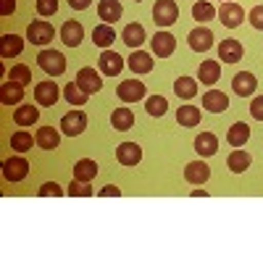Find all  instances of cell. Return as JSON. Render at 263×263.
Wrapping results in <instances>:
<instances>
[{
	"label": "cell",
	"instance_id": "cell-1",
	"mask_svg": "<svg viewBox=\"0 0 263 263\" xmlns=\"http://www.w3.org/2000/svg\"><path fill=\"white\" fill-rule=\"evenodd\" d=\"M177 18H179V6L174 0H156V6H153L156 27H171V24H177Z\"/></svg>",
	"mask_w": 263,
	"mask_h": 263
},
{
	"label": "cell",
	"instance_id": "cell-2",
	"mask_svg": "<svg viewBox=\"0 0 263 263\" xmlns=\"http://www.w3.org/2000/svg\"><path fill=\"white\" fill-rule=\"evenodd\" d=\"M37 63H40V69L45 74H50V77H61L66 71V58L58 50H42L37 55Z\"/></svg>",
	"mask_w": 263,
	"mask_h": 263
},
{
	"label": "cell",
	"instance_id": "cell-3",
	"mask_svg": "<svg viewBox=\"0 0 263 263\" xmlns=\"http://www.w3.org/2000/svg\"><path fill=\"white\" fill-rule=\"evenodd\" d=\"M58 126H61V132L66 137H77V135H82V132L87 129V114L79 111V108H77V111H69V114L61 116Z\"/></svg>",
	"mask_w": 263,
	"mask_h": 263
},
{
	"label": "cell",
	"instance_id": "cell-4",
	"mask_svg": "<svg viewBox=\"0 0 263 263\" xmlns=\"http://www.w3.org/2000/svg\"><path fill=\"white\" fill-rule=\"evenodd\" d=\"M27 174H29V163H27L24 156H11V158L3 161V177L8 182H13V184L16 182H24Z\"/></svg>",
	"mask_w": 263,
	"mask_h": 263
},
{
	"label": "cell",
	"instance_id": "cell-5",
	"mask_svg": "<svg viewBox=\"0 0 263 263\" xmlns=\"http://www.w3.org/2000/svg\"><path fill=\"white\" fill-rule=\"evenodd\" d=\"M53 24H48V21H32L27 27V40L32 45H48V42H53Z\"/></svg>",
	"mask_w": 263,
	"mask_h": 263
},
{
	"label": "cell",
	"instance_id": "cell-6",
	"mask_svg": "<svg viewBox=\"0 0 263 263\" xmlns=\"http://www.w3.org/2000/svg\"><path fill=\"white\" fill-rule=\"evenodd\" d=\"M145 92H147V87L140 79H126V82L119 84V90H116L119 100H124V103H137V100L145 98Z\"/></svg>",
	"mask_w": 263,
	"mask_h": 263
},
{
	"label": "cell",
	"instance_id": "cell-7",
	"mask_svg": "<svg viewBox=\"0 0 263 263\" xmlns=\"http://www.w3.org/2000/svg\"><path fill=\"white\" fill-rule=\"evenodd\" d=\"M82 90L87 92V95H95V92H100L103 90V79H100V74L95 71V69H90V66H84V69H79V74H77V79H74Z\"/></svg>",
	"mask_w": 263,
	"mask_h": 263
},
{
	"label": "cell",
	"instance_id": "cell-8",
	"mask_svg": "<svg viewBox=\"0 0 263 263\" xmlns=\"http://www.w3.org/2000/svg\"><path fill=\"white\" fill-rule=\"evenodd\" d=\"M98 69H100V74H105V77H116V74H121V69H124V58H121L116 50H103L100 58H98Z\"/></svg>",
	"mask_w": 263,
	"mask_h": 263
},
{
	"label": "cell",
	"instance_id": "cell-9",
	"mask_svg": "<svg viewBox=\"0 0 263 263\" xmlns=\"http://www.w3.org/2000/svg\"><path fill=\"white\" fill-rule=\"evenodd\" d=\"M187 42L195 53H205L213 48V32L208 27H195L190 34H187Z\"/></svg>",
	"mask_w": 263,
	"mask_h": 263
},
{
	"label": "cell",
	"instance_id": "cell-10",
	"mask_svg": "<svg viewBox=\"0 0 263 263\" xmlns=\"http://www.w3.org/2000/svg\"><path fill=\"white\" fill-rule=\"evenodd\" d=\"M58 98H61L58 84H53V82H40V84H34V100H37V105L53 108V105L58 103Z\"/></svg>",
	"mask_w": 263,
	"mask_h": 263
},
{
	"label": "cell",
	"instance_id": "cell-11",
	"mask_svg": "<svg viewBox=\"0 0 263 263\" xmlns=\"http://www.w3.org/2000/svg\"><path fill=\"white\" fill-rule=\"evenodd\" d=\"M150 48H153V55L168 58L174 50H177V40H174L171 32H156V37L150 40Z\"/></svg>",
	"mask_w": 263,
	"mask_h": 263
},
{
	"label": "cell",
	"instance_id": "cell-12",
	"mask_svg": "<svg viewBox=\"0 0 263 263\" xmlns=\"http://www.w3.org/2000/svg\"><path fill=\"white\" fill-rule=\"evenodd\" d=\"M61 40H63L66 48L82 45V40H84V27L79 24V21H74V18L63 21V27H61Z\"/></svg>",
	"mask_w": 263,
	"mask_h": 263
},
{
	"label": "cell",
	"instance_id": "cell-13",
	"mask_svg": "<svg viewBox=\"0 0 263 263\" xmlns=\"http://www.w3.org/2000/svg\"><path fill=\"white\" fill-rule=\"evenodd\" d=\"M116 161L121 166H137L142 161V147L137 142H121L116 147Z\"/></svg>",
	"mask_w": 263,
	"mask_h": 263
},
{
	"label": "cell",
	"instance_id": "cell-14",
	"mask_svg": "<svg viewBox=\"0 0 263 263\" xmlns=\"http://www.w3.org/2000/svg\"><path fill=\"white\" fill-rule=\"evenodd\" d=\"M218 16H221V24L227 29H237L239 24H242V18H245V11H242V6H237V3H232V0H229V3L221 6Z\"/></svg>",
	"mask_w": 263,
	"mask_h": 263
},
{
	"label": "cell",
	"instance_id": "cell-15",
	"mask_svg": "<svg viewBox=\"0 0 263 263\" xmlns=\"http://www.w3.org/2000/svg\"><path fill=\"white\" fill-rule=\"evenodd\" d=\"M21 100H24V84H18L13 79L0 84V103L3 105H18Z\"/></svg>",
	"mask_w": 263,
	"mask_h": 263
},
{
	"label": "cell",
	"instance_id": "cell-16",
	"mask_svg": "<svg viewBox=\"0 0 263 263\" xmlns=\"http://www.w3.org/2000/svg\"><path fill=\"white\" fill-rule=\"evenodd\" d=\"M218 55H221L224 63H237V61H242L245 48H242V42H239V40H221V45H218Z\"/></svg>",
	"mask_w": 263,
	"mask_h": 263
},
{
	"label": "cell",
	"instance_id": "cell-17",
	"mask_svg": "<svg viewBox=\"0 0 263 263\" xmlns=\"http://www.w3.org/2000/svg\"><path fill=\"white\" fill-rule=\"evenodd\" d=\"M124 13V6L119 3V0H100L98 3V16L103 24H114V21H119Z\"/></svg>",
	"mask_w": 263,
	"mask_h": 263
},
{
	"label": "cell",
	"instance_id": "cell-18",
	"mask_svg": "<svg viewBox=\"0 0 263 263\" xmlns=\"http://www.w3.org/2000/svg\"><path fill=\"white\" fill-rule=\"evenodd\" d=\"M208 177H211V168L203 163V161H192V163H187L184 166V179L190 182V184H205L208 182Z\"/></svg>",
	"mask_w": 263,
	"mask_h": 263
},
{
	"label": "cell",
	"instance_id": "cell-19",
	"mask_svg": "<svg viewBox=\"0 0 263 263\" xmlns=\"http://www.w3.org/2000/svg\"><path fill=\"white\" fill-rule=\"evenodd\" d=\"M255 87H258V79H255V74H250V71H242V74H237V77L232 79V90H234L239 98L253 95Z\"/></svg>",
	"mask_w": 263,
	"mask_h": 263
},
{
	"label": "cell",
	"instance_id": "cell-20",
	"mask_svg": "<svg viewBox=\"0 0 263 263\" xmlns=\"http://www.w3.org/2000/svg\"><path fill=\"white\" fill-rule=\"evenodd\" d=\"M34 140H37V147H42V150H55L61 145V132L55 126H40Z\"/></svg>",
	"mask_w": 263,
	"mask_h": 263
},
{
	"label": "cell",
	"instance_id": "cell-21",
	"mask_svg": "<svg viewBox=\"0 0 263 263\" xmlns=\"http://www.w3.org/2000/svg\"><path fill=\"white\" fill-rule=\"evenodd\" d=\"M203 108L211 114H224L227 108H229V98L224 92H218V90H208L203 95Z\"/></svg>",
	"mask_w": 263,
	"mask_h": 263
},
{
	"label": "cell",
	"instance_id": "cell-22",
	"mask_svg": "<svg viewBox=\"0 0 263 263\" xmlns=\"http://www.w3.org/2000/svg\"><path fill=\"white\" fill-rule=\"evenodd\" d=\"M197 79H200V84H216L218 79H221V63L218 61H203L200 69H197Z\"/></svg>",
	"mask_w": 263,
	"mask_h": 263
},
{
	"label": "cell",
	"instance_id": "cell-23",
	"mask_svg": "<svg viewBox=\"0 0 263 263\" xmlns=\"http://www.w3.org/2000/svg\"><path fill=\"white\" fill-rule=\"evenodd\" d=\"M248 140H250V126H248L245 121H237V124L229 126V132H227V142H229L232 147H245Z\"/></svg>",
	"mask_w": 263,
	"mask_h": 263
},
{
	"label": "cell",
	"instance_id": "cell-24",
	"mask_svg": "<svg viewBox=\"0 0 263 263\" xmlns=\"http://www.w3.org/2000/svg\"><path fill=\"white\" fill-rule=\"evenodd\" d=\"M195 150H197V156H216V150H218V140L216 135H211V132H200V135L195 137Z\"/></svg>",
	"mask_w": 263,
	"mask_h": 263
},
{
	"label": "cell",
	"instance_id": "cell-25",
	"mask_svg": "<svg viewBox=\"0 0 263 263\" xmlns=\"http://www.w3.org/2000/svg\"><path fill=\"white\" fill-rule=\"evenodd\" d=\"M121 40H124V45H129V48H140L142 42L147 40V34H145V27L142 24H126L124 27V32H121Z\"/></svg>",
	"mask_w": 263,
	"mask_h": 263
},
{
	"label": "cell",
	"instance_id": "cell-26",
	"mask_svg": "<svg viewBox=\"0 0 263 263\" xmlns=\"http://www.w3.org/2000/svg\"><path fill=\"white\" fill-rule=\"evenodd\" d=\"M21 50H24V40L18 34H3L0 37V55L3 58H16Z\"/></svg>",
	"mask_w": 263,
	"mask_h": 263
},
{
	"label": "cell",
	"instance_id": "cell-27",
	"mask_svg": "<svg viewBox=\"0 0 263 263\" xmlns=\"http://www.w3.org/2000/svg\"><path fill=\"white\" fill-rule=\"evenodd\" d=\"M37 119H40V108L37 105H18L16 111H13V121H16V126H32V124H37Z\"/></svg>",
	"mask_w": 263,
	"mask_h": 263
},
{
	"label": "cell",
	"instance_id": "cell-28",
	"mask_svg": "<svg viewBox=\"0 0 263 263\" xmlns=\"http://www.w3.org/2000/svg\"><path fill=\"white\" fill-rule=\"evenodd\" d=\"M92 42L98 48H103V50H108L116 42V32H114V27L111 24H98L95 29H92Z\"/></svg>",
	"mask_w": 263,
	"mask_h": 263
},
{
	"label": "cell",
	"instance_id": "cell-29",
	"mask_svg": "<svg viewBox=\"0 0 263 263\" xmlns=\"http://www.w3.org/2000/svg\"><path fill=\"white\" fill-rule=\"evenodd\" d=\"M250 163H253L250 153H245L242 147L232 150V153H229V158H227V166H229L234 174H242V171H248V168H250Z\"/></svg>",
	"mask_w": 263,
	"mask_h": 263
},
{
	"label": "cell",
	"instance_id": "cell-30",
	"mask_svg": "<svg viewBox=\"0 0 263 263\" xmlns=\"http://www.w3.org/2000/svg\"><path fill=\"white\" fill-rule=\"evenodd\" d=\"M129 69L135 71V74H147L153 71V55L150 53H142L140 48L129 55Z\"/></svg>",
	"mask_w": 263,
	"mask_h": 263
},
{
	"label": "cell",
	"instance_id": "cell-31",
	"mask_svg": "<svg viewBox=\"0 0 263 263\" xmlns=\"http://www.w3.org/2000/svg\"><path fill=\"white\" fill-rule=\"evenodd\" d=\"M95 177H98V163H95L92 158L77 161V166H74V179H79V182H92Z\"/></svg>",
	"mask_w": 263,
	"mask_h": 263
},
{
	"label": "cell",
	"instance_id": "cell-32",
	"mask_svg": "<svg viewBox=\"0 0 263 263\" xmlns=\"http://www.w3.org/2000/svg\"><path fill=\"white\" fill-rule=\"evenodd\" d=\"M111 124L116 132H126L135 126V114L129 111V108H116V111L111 114Z\"/></svg>",
	"mask_w": 263,
	"mask_h": 263
},
{
	"label": "cell",
	"instance_id": "cell-33",
	"mask_svg": "<svg viewBox=\"0 0 263 263\" xmlns=\"http://www.w3.org/2000/svg\"><path fill=\"white\" fill-rule=\"evenodd\" d=\"M177 121L179 126H197L200 124V108H195V105H179V111H177Z\"/></svg>",
	"mask_w": 263,
	"mask_h": 263
},
{
	"label": "cell",
	"instance_id": "cell-34",
	"mask_svg": "<svg viewBox=\"0 0 263 263\" xmlns=\"http://www.w3.org/2000/svg\"><path fill=\"white\" fill-rule=\"evenodd\" d=\"M174 92H177V98L182 100H190L197 95V82L192 77H179L177 82H174Z\"/></svg>",
	"mask_w": 263,
	"mask_h": 263
},
{
	"label": "cell",
	"instance_id": "cell-35",
	"mask_svg": "<svg viewBox=\"0 0 263 263\" xmlns=\"http://www.w3.org/2000/svg\"><path fill=\"white\" fill-rule=\"evenodd\" d=\"M32 145H37V140H32V135H29V132H24V129L11 135V147L16 153H27V150H32Z\"/></svg>",
	"mask_w": 263,
	"mask_h": 263
},
{
	"label": "cell",
	"instance_id": "cell-36",
	"mask_svg": "<svg viewBox=\"0 0 263 263\" xmlns=\"http://www.w3.org/2000/svg\"><path fill=\"white\" fill-rule=\"evenodd\" d=\"M63 98L69 100L71 105H84V103H87V92L82 90L77 82H71V84H66V87H63Z\"/></svg>",
	"mask_w": 263,
	"mask_h": 263
},
{
	"label": "cell",
	"instance_id": "cell-37",
	"mask_svg": "<svg viewBox=\"0 0 263 263\" xmlns=\"http://www.w3.org/2000/svg\"><path fill=\"white\" fill-rule=\"evenodd\" d=\"M145 108H147V114L150 116H163L166 111H168V103H166V98L163 95H150L147 98V103H145Z\"/></svg>",
	"mask_w": 263,
	"mask_h": 263
},
{
	"label": "cell",
	"instance_id": "cell-38",
	"mask_svg": "<svg viewBox=\"0 0 263 263\" xmlns=\"http://www.w3.org/2000/svg\"><path fill=\"white\" fill-rule=\"evenodd\" d=\"M216 16V8L211 3H205V0H200V3L192 6V18L195 21H211Z\"/></svg>",
	"mask_w": 263,
	"mask_h": 263
},
{
	"label": "cell",
	"instance_id": "cell-39",
	"mask_svg": "<svg viewBox=\"0 0 263 263\" xmlns=\"http://www.w3.org/2000/svg\"><path fill=\"white\" fill-rule=\"evenodd\" d=\"M8 79H13V82H18V84H32V71H29V66H24V63H16L13 69H11V74H8Z\"/></svg>",
	"mask_w": 263,
	"mask_h": 263
},
{
	"label": "cell",
	"instance_id": "cell-40",
	"mask_svg": "<svg viewBox=\"0 0 263 263\" xmlns=\"http://www.w3.org/2000/svg\"><path fill=\"white\" fill-rule=\"evenodd\" d=\"M69 192L71 197H92L95 192H92V187H90V182H79V179H71V184H69Z\"/></svg>",
	"mask_w": 263,
	"mask_h": 263
},
{
	"label": "cell",
	"instance_id": "cell-41",
	"mask_svg": "<svg viewBox=\"0 0 263 263\" xmlns=\"http://www.w3.org/2000/svg\"><path fill=\"white\" fill-rule=\"evenodd\" d=\"M37 195H40V197H61V195H63V190H61L55 182H45V184H42V187L37 190Z\"/></svg>",
	"mask_w": 263,
	"mask_h": 263
},
{
	"label": "cell",
	"instance_id": "cell-42",
	"mask_svg": "<svg viewBox=\"0 0 263 263\" xmlns=\"http://www.w3.org/2000/svg\"><path fill=\"white\" fill-rule=\"evenodd\" d=\"M58 11V0H37V13L40 16H53Z\"/></svg>",
	"mask_w": 263,
	"mask_h": 263
},
{
	"label": "cell",
	"instance_id": "cell-43",
	"mask_svg": "<svg viewBox=\"0 0 263 263\" xmlns=\"http://www.w3.org/2000/svg\"><path fill=\"white\" fill-rule=\"evenodd\" d=\"M250 116H253L255 121H263V95L253 98V103H250Z\"/></svg>",
	"mask_w": 263,
	"mask_h": 263
},
{
	"label": "cell",
	"instance_id": "cell-44",
	"mask_svg": "<svg viewBox=\"0 0 263 263\" xmlns=\"http://www.w3.org/2000/svg\"><path fill=\"white\" fill-rule=\"evenodd\" d=\"M248 18H250V24H253L255 29H263V6H255V8L248 13Z\"/></svg>",
	"mask_w": 263,
	"mask_h": 263
},
{
	"label": "cell",
	"instance_id": "cell-45",
	"mask_svg": "<svg viewBox=\"0 0 263 263\" xmlns=\"http://www.w3.org/2000/svg\"><path fill=\"white\" fill-rule=\"evenodd\" d=\"M16 11V0H0V16H11Z\"/></svg>",
	"mask_w": 263,
	"mask_h": 263
},
{
	"label": "cell",
	"instance_id": "cell-46",
	"mask_svg": "<svg viewBox=\"0 0 263 263\" xmlns=\"http://www.w3.org/2000/svg\"><path fill=\"white\" fill-rule=\"evenodd\" d=\"M121 195V190L119 187H114V184H108V187H103L100 190V197H119Z\"/></svg>",
	"mask_w": 263,
	"mask_h": 263
},
{
	"label": "cell",
	"instance_id": "cell-47",
	"mask_svg": "<svg viewBox=\"0 0 263 263\" xmlns=\"http://www.w3.org/2000/svg\"><path fill=\"white\" fill-rule=\"evenodd\" d=\"M69 6H71L74 11H84V8L92 6V0H69Z\"/></svg>",
	"mask_w": 263,
	"mask_h": 263
},
{
	"label": "cell",
	"instance_id": "cell-48",
	"mask_svg": "<svg viewBox=\"0 0 263 263\" xmlns=\"http://www.w3.org/2000/svg\"><path fill=\"white\" fill-rule=\"evenodd\" d=\"M205 195H208L205 190H192V197H205Z\"/></svg>",
	"mask_w": 263,
	"mask_h": 263
},
{
	"label": "cell",
	"instance_id": "cell-49",
	"mask_svg": "<svg viewBox=\"0 0 263 263\" xmlns=\"http://www.w3.org/2000/svg\"><path fill=\"white\" fill-rule=\"evenodd\" d=\"M135 3H140V0H135Z\"/></svg>",
	"mask_w": 263,
	"mask_h": 263
},
{
	"label": "cell",
	"instance_id": "cell-50",
	"mask_svg": "<svg viewBox=\"0 0 263 263\" xmlns=\"http://www.w3.org/2000/svg\"><path fill=\"white\" fill-rule=\"evenodd\" d=\"M227 3H229V0H227Z\"/></svg>",
	"mask_w": 263,
	"mask_h": 263
}]
</instances>
